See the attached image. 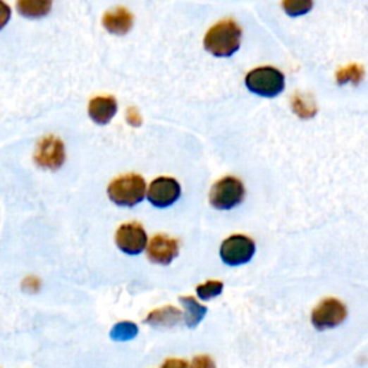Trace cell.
Wrapping results in <instances>:
<instances>
[{
  "label": "cell",
  "instance_id": "cell-1",
  "mask_svg": "<svg viewBox=\"0 0 368 368\" xmlns=\"http://www.w3.org/2000/svg\"><path fill=\"white\" fill-rule=\"evenodd\" d=\"M242 30L235 20H222L216 23L206 35V49L220 58L232 56L240 47Z\"/></svg>",
  "mask_w": 368,
  "mask_h": 368
},
{
  "label": "cell",
  "instance_id": "cell-2",
  "mask_svg": "<svg viewBox=\"0 0 368 368\" xmlns=\"http://www.w3.org/2000/svg\"><path fill=\"white\" fill-rule=\"evenodd\" d=\"M145 192V180L138 174H125L113 180L106 190L109 200L123 207H133L141 203Z\"/></svg>",
  "mask_w": 368,
  "mask_h": 368
},
{
  "label": "cell",
  "instance_id": "cell-3",
  "mask_svg": "<svg viewBox=\"0 0 368 368\" xmlns=\"http://www.w3.org/2000/svg\"><path fill=\"white\" fill-rule=\"evenodd\" d=\"M245 82L250 92L268 98L279 95L285 88L283 73L271 66H262L250 70L246 75Z\"/></svg>",
  "mask_w": 368,
  "mask_h": 368
},
{
  "label": "cell",
  "instance_id": "cell-4",
  "mask_svg": "<svg viewBox=\"0 0 368 368\" xmlns=\"http://www.w3.org/2000/svg\"><path fill=\"white\" fill-rule=\"evenodd\" d=\"M210 204L217 210H232L245 199L243 183L232 176L220 178L210 190Z\"/></svg>",
  "mask_w": 368,
  "mask_h": 368
},
{
  "label": "cell",
  "instance_id": "cell-5",
  "mask_svg": "<svg viewBox=\"0 0 368 368\" xmlns=\"http://www.w3.org/2000/svg\"><path fill=\"white\" fill-rule=\"evenodd\" d=\"M254 250L256 246L250 238L245 235H232L220 246V257L229 266H239L252 259Z\"/></svg>",
  "mask_w": 368,
  "mask_h": 368
},
{
  "label": "cell",
  "instance_id": "cell-6",
  "mask_svg": "<svg viewBox=\"0 0 368 368\" xmlns=\"http://www.w3.org/2000/svg\"><path fill=\"white\" fill-rule=\"evenodd\" d=\"M347 318V308L345 305L336 300V298H326L312 311V325L317 329H328L334 328L343 324Z\"/></svg>",
  "mask_w": 368,
  "mask_h": 368
},
{
  "label": "cell",
  "instance_id": "cell-7",
  "mask_svg": "<svg viewBox=\"0 0 368 368\" xmlns=\"http://www.w3.org/2000/svg\"><path fill=\"white\" fill-rule=\"evenodd\" d=\"M35 161L42 168H48V170L61 168L65 163L63 142L54 135L44 137L38 144V149H36Z\"/></svg>",
  "mask_w": 368,
  "mask_h": 368
},
{
  "label": "cell",
  "instance_id": "cell-8",
  "mask_svg": "<svg viewBox=\"0 0 368 368\" xmlns=\"http://www.w3.org/2000/svg\"><path fill=\"white\" fill-rule=\"evenodd\" d=\"M180 195V184L171 177H159L153 180L149 190H147V199L159 209H166L174 204L178 200Z\"/></svg>",
  "mask_w": 368,
  "mask_h": 368
},
{
  "label": "cell",
  "instance_id": "cell-9",
  "mask_svg": "<svg viewBox=\"0 0 368 368\" xmlns=\"http://www.w3.org/2000/svg\"><path fill=\"white\" fill-rule=\"evenodd\" d=\"M147 233L138 223H124L116 233V243L118 249L127 254H140L147 247Z\"/></svg>",
  "mask_w": 368,
  "mask_h": 368
},
{
  "label": "cell",
  "instance_id": "cell-10",
  "mask_svg": "<svg viewBox=\"0 0 368 368\" xmlns=\"http://www.w3.org/2000/svg\"><path fill=\"white\" fill-rule=\"evenodd\" d=\"M145 249L147 256L153 264L170 265L178 254V242L166 235H157Z\"/></svg>",
  "mask_w": 368,
  "mask_h": 368
},
{
  "label": "cell",
  "instance_id": "cell-11",
  "mask_svg": "<svg viewBox=\"0 0 368 368\" xmlns=\"http://www.w3.org/2000/svg\"><path fill=\"white\" fill-rule=\"evenodd\" d=\"M117 101L113 97H97L90 102L88 114L95 124L105 125L117 114Z\"/></svg>",
  "mask_w": 368,
  "mask_h": 368
},
{
  "label": "cell",
  "instance_id": "cell-12",
  "mask_svg": "<svg viewBox=\"0 0 368 368\" xmlns=\"http://www.w3.org/2000/svg\"><path fill=\"white\" fill-rule=\"evenodd\" d=\"M133 15L127 9L117 8L116 11H109L104 15L102 23L109 33L125 35L133 27Z\"/></svg>",
  "mask_w": 368,
  "mask_h": 368
},
{
  "label": "cell",
  "instance_id": "cell-13",
  "mask_svg": "<svg viewBox=\"0 0 368 368\" xmlns=\"http://www.w3.org/2000/svg\"><path fill=\"white\" fill-rule=\"evenodd\" d=\"M184 319V314L174 307H164L156 309L145 318V324L153 326H174Z\"/></svg>",
  "mask_w": 368,
  "mask_h": 368
},
{
  "label": "cell",
  "instance_id": "cell-14",
  "mask_svg": "<svg viewBox=\"0 0 368 368\" xmlns=\"http://www.w3.org/2000/svg\"><path fill=\"white\" fill-rule=\"evenodd\" d=\"M18 11L29 19H39L47 16L52 9V0H18Z\"/></svg>",
  "mask_w": 368,
  "mask_h": 368
},
{
  "label": "cell",
  "instance_id": "cell-15",
  "mask_svg": "<svg viewBox=\"0 0 368 368\" xmlns=\"http://www.w3.org/2000/svg\"><path fill=\"white\" fill-rule=\"evenodd\" d=\"M180 302L184 308V321L189 328H196L204 318L207 309L200 305L193 297H181Z\"/></svg>",
  "mask_w": 368,
  "mask_h": 368
},
{
  "label": "cell",
  "instance_id": "cell-16",
  "mask_svg": "<svg viewBox=\"0 0 368 368\" xmlns=\"http://www.w3.org/2000/svg\"><path fill=\"white\" fill-rule=\"evenodd\" d=\"M138 334V328L134 322L130 321H124V322H118L117 325H114V328L111 329V338L114 341H130L133 338H135Z\"/></svg>",
  "mask_w": 368,
  "mask_h": 368
},
{
  "label": "cell",
  "instance_id": "cell-17",
  "mask_svg": "<svg viewBox=\"0 0 368 368\" xmlns=\"http://www.w3.org/2000/svg\"><path fill=\"white\" fill-rule=\"evenodd\" d=\"M283 9L289 16H302L312 9V0H283Z\"/></svg>",
  "mask_w": 368,
  "mask_h": 368
},
{
  "label": "cell",
  "instance_id": "cell-18",
  "mask_svg": "<svg viewBox=\"0 0 368 368\" xmlns=\"http://www.w3.org/2000/svg\"><path fill=\"white\" fill-rule=\"evenodd\" d=\"M197 295L203 301H209L211 298L219 297L223 290V283L220 281H207L206 283L197 286Z\"/></svg>",
  "mask_w": 368,
  "mask_h": 368
},
{
  "label": "cell",
  "instance_id": "cell-19",
  "mask_svg": "<svg viewBox=\"0 0 368 368\" xmlns=\"http://www.w3.org/2000/svg\"><path fill=\"white\" fill-rule=\"evenodd\" d=\"M364 77V72L360 66L357 65H352V66H348V68H344L341 69L338 73H337V80L340 84H345V82H355L358 84L360 80Z\"/></svg>",
  "mask_w": 368,
  "mask_h": 368
},
{
  "label": "cell",
  "instance_id": "cell-20",
  "mask_svg": "<svg viewBox=\"0 0 368 368\" xmlns=\"http://www.w3.org/2000/svg\"><path fill=\"white\" fill-rule=\"evenodd\" d=\"M190 368H216V364L209 355H196L190 364Z\"/></svg>",
  "mask_w": 368,
  "mask_h": 368
},
{
  "label": "cell",
  "instance_id": "cell-21",
  "mask_svg": "<svg viewBox=\"0 0 368 368\" xmlns=\"http://www.w3.org/2000/svg\"><path fill=\"white\" fill-rule=\"evenodd\" d=\"M11 15H12L11 8L4 2V0H0V30H2L8 25Z\"/></svg>",
  "mask_w": 368,
  "mask_h": 368
},
{
  "label": "cell",
  "instance_id": "cell-22",
  "mask_svg": "<svg viewBox=\"0 0 368 368\" xmlns=\"http://www.w3.org/2000/svg\"><path fill=\"white\" fill-rule=\"evenodd\" d=\"M161 368H190L188 361L178 360V358H168L164 361Z\"/></svg>",
  "mask_w": 368,
  "mask_h": 368
},
{
  "label": "cell",
  "instance_id": "cell-23",
  "mask_svg": "<svg viewBox=\"0 0 368 368\" xmlns=\"http://www.w3.org/2000/svg\"><path fill=\"white\" fill-rule=\"evenodd\" d=\"M127 120H128V123H130L131 125H140V123H141V121H140V116L134 111V109H130Z\"/></svg>",
  "mask_w": 368,
  "mask_h": 368
}]
</instances>
